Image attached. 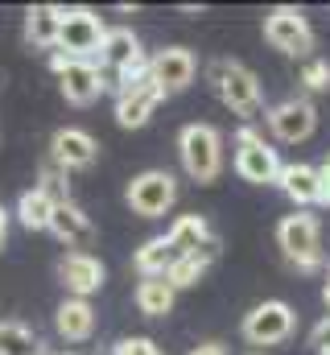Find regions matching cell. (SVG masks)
Here are the masks:
<instances>
[{
	"label": "cell",
	"mask_w": 330,
	"mask_h": 355,
	"mask_svg": "<svg viewBox=\"0 0 330 355\" xmlns=\"http://www.w3.org/2000/svg\"><path fill=\"white\" fill-rule=\"evenodd\" d=\"M50 71L58 75V87H62V99L75 103V107H87L95 103L103 91H107V75L99 62H79V58H67V54H50Z\"/></svg>",
	"instance_id": "obj_6"
},
{
	"label": "cell",
	"mask_w": 330,
	"mask_h": 355,
	"mask_svg": "<svg viewBox=\"0 0 330 355\" xmlns=\"http://www.w3.org/2000/svg\"><path fill=\"white\" fill-rule=\"evenodd\" d=\"M173 297H177V289L165 277H141V285H137V310L145 318H165L173 310Z\"/></svg>",
	"instance_id": "obj_20"
},
{
	"label": "cell",
	"mask_w": 330,
	"mask_h": 355,
	"mask_svg": "<svg viewBox=\"0 0 330 355\" xmlns=\"http://www.w3.org/2000/svg\"><path fill=\"white\" fill-rule=\"evenodd\" d=\"M268 116V128L281 145H297V141H310L314 128H318V107L306 99V95H293V99H281L277 107L264 112Z\"/></svg>",
	"instance_id": "obj_10"
},
{
	"label": "cell",
	"mask_w": 330,
	"mask_h": 355,
	"mask_svg": "<svg viewBox=\"0 0 330 355\" xmlns=\"http://www.w3.org/2000/svg\"><path fill=\"white\" fill-rule=\"evenodd\" d=\"M219 252H223V244H219V236H211L202 248H194V252L177 257V261L169 265V272H165V281H169L173 289H190V285H198V281L211 272V265L219 261Z\"/></svg>",
	"instance_id": "obj_15"
},
{
	"label": "cell",
	"mask_w": 330,
	"mask_h": 355,
	"mask_svg": "<svg viewBox=\"0 0 330 355\" xmlns=\"http://www.w3.org/2000/svg\"><path fill=\"white\" fill-rule=\"evenodd\" d=\"M58 277H62V285H67V293L71 297H91L99 285H103V265L91 257V252H67L62 261H58Z\"/></svg>",
	"instance_id": "obj_14"
},
{
	"label": "cell",
	"mask_w": 330,
	"mask_h": 355,
	"mask_svg": "<svg viewBox=\"0 0 330 355\" xmlns=\"http://www.w3.org/2000/svg\"><path fill=\"white\" fill-rule=\"evenodd\" d=\"M236 174L252 182V186H268V182H277L281 178V157H277V149L252 128L244 124L240 132H236Z\"/></svg>",
	"instance_id": "obj_7"
},
{
	"label": "cell",
	"mask_w": 330,
	"mask_h": 355,
	"mask_svg": "<svg viewBox=\"0 0 330 355\" xmlns=\"http://www.w3.org/2000/svg\"><path fill=\"white\" fill-rule=\"evenodd\" d=\"M211 83L219 91V99H223V107H232L236 116H260V107H264V91H260V79L248 71L244 62H236V58H219L215 67H211Z\"/></svg>",
	"instance_id": "obj_3"
},
{
	"label": "cell",
	"mask_w": 330,
	"mask_h": 355,
	"mask_svg": "<svg viewBox=\"0 0 330 355\" xmlns=\"http://www.w3.org/2000/svg\"><path fill=\"white\" fill-rule=\"evenodd\" d=\"M8 244V211H4V202H0V248Z\"/></svg>",
	"instance_id": "obj_30"
},
{
	"label": "cell",
	"mask_w": 330,
	"mask_h": 355,
	"mask_svg": "<svg viewBox=\"0 0 330 355\" xmlns=\"http://www.w3.org/2000/svg\"><path fill=\"white\" fill-rule=\"evenodd\" d=\"M58 54L67 58H79V62H91L99 50H103V37H107V25L95 8H58Z\"/></svg>",
	"instance_id": "obj_4"
},
{
	"label": "cell",
	"mask_w": 330,
	"mask_h": 355,
	"mask_svg": "<svg viewBox=\"0 0 330 355\" xmlns=\"http://www.w3.org/2000/svg\"><path fill=\"white\" fill-rule=\"evenodd\" d=\"M310 347H314L318 355H330V314L314 327V331H310Z\"/></svg>",
	"instance_id": "obj_27"
},
{
	"label": "cell",
	"mask_w": 330,
	"mask_h": 355,
	"mask_svg": "<svg viewBox=\"0 0 330 355\" xmlns=\"http://www.w3.org/2000/svg\"><path fill=\"white\" fill-rule=\"evenodd\" d=\"M112 355H165L153 339H145V335H132V339H120L116 347H112Z\"/></svg>",
	"instance_id": "obj_26"
},
{
	"label": "cell",
	"mask_w": 330,
	"mask_h": 355,
	"mask_svg": "<svg viewBox=\"0 0 330 355\" xmlns=\"http://www.w3.org/2000/svg\"><path fill=\"white\" fill-rule=\"evenodd\" d=\"M186 355H227V347L223 343H198V347H190Z\"/></svg>",
	"instance_id": "obj_29"
},
{
	"label": "cell",
	"mask_w": 330,
	"mask_h": 355,
	"mask_svg": "<svg viewBox=\"0 0 330 355\" xmlns=\"http://www.w3.org/2000/svg\"><path fill=\"white\" fill-rule=\"evenodd\" d=\"M211 236H215V232H211V223H207L202 215H182V219L165 232V240H169V248H173L177 257H186V252L202 248Z\"/></svg>",
	"instance_id": "obj_22"
},
{
	"label": "cell",
	"mask_w": 330,
	"mask_h": 355,
	"mask_svg": "<svg viewBox=\"0 0 330 355\" xmlns=\"http://www.w3.org/2000/svg\"><path fill=\"white\" fill-rule=\"evenodd\" d=\"M50 157H54V166L62 174L67 170H87V166H95L99 145H95V137L87 128H58L54 141H50Z\"/></svg>",
	"instance_id": "obj_12"
},
{
	"label": "cell",
	"mask_w": 330,
	"mask_h": 355,
	"mask_svg": "<svg viewBox=\"0 0 330 355\" xmlns=\"http://www.w3.org/2000/svg\"><path fill=\"white\" fill-rule=\"evenodd\" d=\"M264 42L289 58H310L314 50V29H310V17L293 4H277L268 17H264Z\"/></svg>",
	"instance_id": "obj_5"
},
{
	"label": "cell",
	"mask_w": 330,
	"mask_h": 355,
	"mask_svg": "<svg viewBox=\"0 0 330 355\" xmlns=\"http://www.w3.org/2000/svg\"><path fill=\"white\" fill-rule=\"evenodd\" d=\"M173 202H177V178L169 170H145L128 182V207L141 219H162Z\"/></svg>",
	"instance_id": "obj_9"
},
{
	"label": "cell",
	"mask_w": 330,
	"mask_h": 355,
	"mask_svg": "<svg viewBox=\"0 0 330 355\" xmlns=\"http://www.w3.org/2000/svg\"><path fill=\"white\" fill-rule=\"evenodd\" d=\"M302 87L306 91H327L330 87V62L327 58H306V67H302Z\"/></svg>",
	"instance_id": "obj_25"
},
{
	"label": "cell",
	"mask_w": 330,
	"mask_h": 355,
	"mask_svg": "<svg viewBox=\"0 0 330 355\" xmlns=\"http://www.w3.org/2000/svg\"><path fill=\"white\" fill-rule=\"evenodd\" d=\"M50 232H54V236H58V240H62L71 252L91 248V240H95V227H91V219L82 215V207H75L71 198L54 207V215H50Z\"/></svg>",
	"instance_id": "obj_16"
},
{
	"label": "cell",
	"mask_w": 330,
	"mask_h": 355,
	"mask_svg": "<svg viewBox=\"0 0 330 355\" xmlns=\"http://www.w3.org/2000/svg\"><path fill=\"white\" fill-rule=\"evenodd\" d=\"M58 8L54 4H29L25 8V42L33 50H58Z\"/></svg>",
	"instance_id": "obj_18"
},
{
	"label": "cell",
	"mask_w": 330,
	"mask_h": 355,
	"mask_svg": "<svg viewBox=\"0 0 330 355\" xmlns=\"http://www.w3.org/2000/svg\"><path fill=\"white\" fill-rule=\"evenodd\" d=\"M0 87H4V71H0Z\"/></svg>",
	"instance_id": "obj_32"
},
{
	"label": "cell",
	"mask_w": 330,
	"mask_h": 355,
	"mask_svg": "<svg viewBox=\"0 0 330 355\" xmlns=\"http://www.w3.org/2000/svg\"><path fill=\"white\" fill-rule=\"evenodd\" d=\"M0 355H46L42 339L25 322H0Z\"/></svg>",
	"instance_id": "obj_24"
},
{
	"label": "cell",
	"mask_w": 330,
	"mask_h": 355,
	"mask_svg": "<svg viewBox=\"0 0 330 355\" xmlns=\"http://www.w3.org/2000/svg\"><path fill=\"white\" fill-rule=\"evenodd\" d=\"M297 327V314L289 302H260L244 314V339L252 347H272V343H285Z\"/></svg>",
	"instance_id": "obj_8"
},
{
	"label": "cell",
	"mask_w": 330,
	"mask_h": 355,
	"mask_svg": "<svg viewBox=\"0 0 330 355\" xmlns=\"http://www.w3.org/2000/svg\"><path fill=\"white\" fill-rule=\"evenodd\" d=\"M162 99H165V95L153 87V83L120 87V91H116V124H120V128H145Z\"/></svg>",
	"instance_id": "obj_13"
},
{
	"label": "cell",
	"mask_w": 330,
	"mask_h": 355,
	"mask_svg": "<svg viewBox=\"0 0 330 355\" xmlns=\"http://www.w3.org/2000/svg\"><path fill=\"white\" fill-rule=\"evenodd\" d=\"M322 302L330 306V265H327V281H322Z\"/></svg>",
	"instance_id": "obj_31"
},
{
	"label": "cell",
	"mask_w": 330,
	"mask_h": 355,
	"mask_svg": "<svg viewBox=\"0 0 330 355\" xmlns=\"http://www.w3.org/2000/svg\"><path fill=\"white\" fill-rule=\"evenodd\" d=\"M54 327H58V335H62L67 343H87L91 331H95V310H91V302L67 297V302L58 306V314H54Z\"/></svg>",
	"instance_id": "obj_17"
},
{
	"label": "cell",
	"mask_w": 330,
	"mask_h": 355,
	"mask_svg": "<svg viewBox=\"0 0 330 355\" xmlns=\"http://www.w3.org/2000/svg\"><path fill=\"white\" fill-rule=\"evenodd\" d=\"M173 261H177V252L169 248V240H165V236L145 240V244L137 248V257H132V265H137V272H141V277H165Z\"/></svg>",
	"instance_id": "obj_23"
},
{
	"label": "cell",
	"mask_w": 330,
	"mask_h": 355,
	"mask_svg": "<svg viewBox=\"0 0 330 355\" xmlns=\"http://www.w3.org/2000/svg\"><path fill=\"white\" fill-rule=\"evenodd\" d=\"M277 244L285 252V261L297 272H318L322 268V223L310 211H293L277 223Z\"/></svg>",
	"instance_id": "obj_1"
},
{
	"label": "cell",
	"mask_w": 330,
	"mask_h": 355,
	"mask_svg": "<svg viewBox=\"0 0 330 355\" xmlns=\"http://www.w3.org/2000/svg\"><path fill=\"white\" fill-rule=\"evenodd\" d=\"M198 75V58L186 50V46H169V50H157L149 58V83L169 95V91H186Z\"/></svg>",
	"instance_id": "obj_11"
},
{
	"label": "cell",
	"mask_w": 330,
	"mask_h": 355,
	"mask_svg": "<svg viewBox=\"0 0 330 355\" xmlns=\"http://www.w3.org/2000/svg\"><path fill=\"white\" fill-rule=\"evenodd\" d=\"M177 153H182L186 174L198 186H211L223 174V137L215 124H186L177 132Z\"/></svg>",
	"instance_id": "obj_2"
},
{
	"label": "cell",
	"mask_w": 330,
	"mask_h": 355,
	"mask_svg": "<svg viewBox=\"0 0 330 355\" xmlns=\"http://www.w3.org/2000/svg\"><path fill=\"white\" fill-rule=\"evenodd\" d=\"M277 186L297 202V207H310V202H318V170L314 166H302V162H293V166H281V178H277Z\"/></svg>",
	"instance_id": "obj_19"
},
{
	"label": "cell",
	"mask_w": 330,
	"mask_h": 355,
	"mask_svg": "<svg viewBox=\"0 0 330 355\" xmlns=\"http://www.w3.org/2000/svg\"><path fill=\"white\" fill-rule=\"evenodd\" d=\"M54 194H46L42 186H33V190H25L21 194V202H17V219H21V227H29V232H50V215H54Z\"/></svg>",
	"instance_id": "obj_21"
},
{
	"label": "cell",
	"mask_w": 330,
	"mask_h": 355,
	"mask_svg": "<svg viewBox=\"0 0 330 355\" xmlns=\"http://www.w3.org/2000/svg\"><path fill=\"white\" fill-rule=\"evenodd\" d=\"M318 202H322V207H330V157L318 166Z\"/></svg>",
	"instance_id": "obj_28"
}]
</instances>
